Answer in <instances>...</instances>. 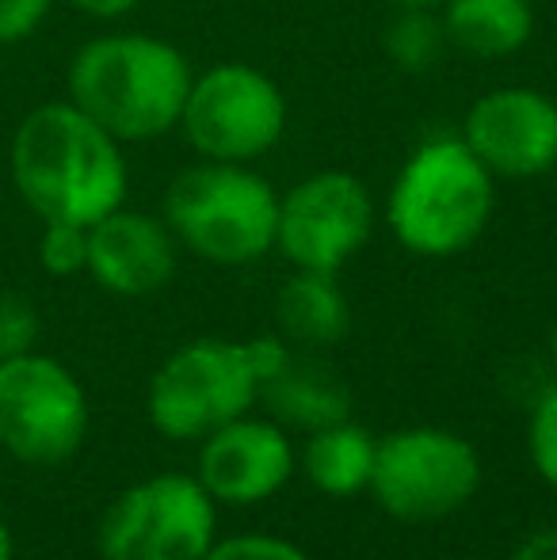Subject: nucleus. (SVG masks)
<instances>
[{
    "instance_id": "nucleus-27",
    "label": "nucleus",
    "mask_w": 557,
    "mask_h": 560,
    "mask_svg": "<svg viewBox=\"0 0 557 560\" xmlns=\"http://www.w3.org/2000/svg\"><path fill=\"white\" fill-rule=\"evenodd\" d=\"M397 8H439L443 0H394Z\"/></svg>"
},
{
    "instance_id": "nucleus-11",
    "label": "nucleus",
    "mask_w": 557,
    "mask_h": 560,
    "mask_svg": "<svg viewBox=\"0 0 557 560\" xmlns=\"http://www.w3.org/2000/svg\"><path fill=\"white\" fill-rule=\"evenodd\" d=\"M462 141L497 179H535L557 168V100L504 84L469 104Z\"/></svg>"
},
{
    "instance_id": "nucleus-24",
    "label": "nucleus",
    "mask_w": 557,
    "mask_h": 560,
    "mask_svg": "<svg viewBox=\"0 0 557 560\" xmlns=\"http://www.w3.org/2000/svg\"><path fill=\"white\" fill-rule=\"evenodd\" d=\"M508 560H557V526H538L523 534Z\"/></svg>"
},
{
    "instance_id": "nucleus-1",
    "label": "nucleus",
    "mask_w": 557,
    "mask_h": 560,
    "mask_svg": "<svg viewBox=\"0 0 557 560\" xmlns=\"http://www.w3.org/2000/svg\"><path fill=\"white\" fill-rule=\"evenodd\" d=\"M8 172L23 207L43 222L96 225L127 202L130 187L123 141L73 100H50L20 118Z\"/></svg>"
},
{
    "instance_id": "nucleus-18",
    "label": "nucleus",
    "mask_w": 557,
    "mask_h": 560,
    "mask_svg": "<svg viewBox=\"0 0 557 560\" xmlns=\"http://www.w3.org/2000/svg\"><path fill=\"white\" fill-rule=\"evenodd\" d=\"M443 50L446 35L436 8H397V15L386 27V58L402 73H428L439 66Z\"/></svg>"
},
{
    "instance_id": "nucleus-12",
    "label": "nucleus",
    "mask_w": 557,
    "mask_h": 560,
    "mask_svg": "<svg viewBox=\"0 0 557 560\" xmlns=\"http://www.w3.org/2000/svg\"><path fill=\"white\" fill-rule=\"evenodd\" d=\"M298 469V446L271 416H241L210 431L199 443L195 477L218 508H253L290 485Z\"/></svg>"
},
{
    "instance_id": "nucleus-14",
    "label": "nucleus",
    "mask_w": 557,
    "mask_h": 560,
    "mask_svg": "<svg viewBox=\"0 0 557 560\" xmlns=\"http://www.w3.org/2000/svg\"><path fill=\"white\" fill-rule=\"evenodd\" d=\"M260 405L287 431H321L351 420V389L333 366L305 354H290L287 366L260 385Z\"/></svg>"
},
{
    "instance_id": "nucleus-9",
    "label": "nucleus",
    "mask_w": 557,
    "mask_h": 560,
    "mask_svg": "<svg viewBox=\"0 0 557 560\" xmlns=\"http://www.w3.org/2000/svg\"><path fill=\"white\" fill-rule=\"evenodd\" d=\"M89 435V397L66 362L23 351L0 359V446L27 465H61Z\"/></svg>"
},
{
    "instance_id": "nucleus-26",
    "label": "nucleus",
    "mask_w": 557,
    "mask_h": 560,
    "mask_svg": "<svg viewBox=\"0 0 557 560\" xmlns=\"http://www.w3.org/2000/svg\"><path fill=\"white\" fill-rule=\"evenodd\" d=\"M15 557V541H12V530L0 523V560H12Z\"/></svg>"
},
{
    "instance_id": "nucleus-5",
    "label": "nucleus",
    "mask_w": 557,
    "mask_h": 560,
    "mask_svg": "<svg viewBox=\"0 0 557 560\" xmlns=\"http://www.w3.org/2000/svg\"><path fill=\"white\" fill-rule=\"evenodd\" d=\"M260 405V374L248 339H192L156 366L146 389V416L172 443H202L210 431Z\"/></svg>"
},
{
    "instance_id": "nucleus-8",
    "label": "nucleus",
    "mask_w": 557,
    "mask_h": 560,
    "mask_svg": "<svg viewBox=\"0 0 557 560\" xmlns=\"http://www.w3.org/2000/svg\"><path fill=\"white\" fill-rule=\"evenodd\" d=\"M104 560H202L218 541V503L195 472H156L107 503Z\"/></svg>"
},
{
    "instance_id": "nucleus-22",
    "label": "nucleus",
    "mask_w": 557,
    "mask_h": 560,
    "mask_svg": "<svg viewBox=\"0 0 557 560\" xmlns=\"http://www.w3.org/2000/svg\"><path fill=\"white\" fill-rule=\"evenodd\" d=\"M202 560H310L294 541L279 538V534H230V538H218L207 549Z\"/></svg>"
},
{
    "instance_id": "nucleus-17",
    "label": "nucleus",
    "mask_w": 557,
    "mask_h": 560,
    "mask_svg": "<svg viewBox=\"0 0 557 560\" xmlns=\"http://www.w3.org/2000/svg\"><path fill=\"white\" fill-rule=\"evenodd\" d=\"M379 439L351 420L328 423L321 431H310L298 446V469L328 500H348L371 488Z\"/></svg>"
},
{
    "instance_id": "nucleus-20",
    "label": "nucleus",
    "mask_w": 557,
    "mask_h": 560,
    "mask_svg": "<svg viewBox=\"0 0 557 560\" xmlns=\"http://www.w3.org/2000/svg\"><path fill=\"white\" fill-rule=\"evenodd\" d=\"M527 457L538 480L557 492V382L538 393L527 416Z\"/></svg>"
},
{
    "instance_id": "nucleus-23",
    "label": "nucleus",
    "mask_w": 557,
    "mask_h": 560,
    "mask_svg": "<svg viewBox=\"0 0 557 560\" xmlns=\"http://www.w3.org/2000/svg\"><path fill=\"white\" fill-rule=\"evenodd\" d=\"M58 0H0V46H20L50 20Z\"/></svg>"
},
{
    "instance_id": "nucleus-19",
    "label": "nucleus",
    "mask_w": 557,
    "mask_h": 560,
    "mask_svg": "<svg viewBox=\"0 0 557 560\" xmlns=\"http://www.w3.org/2000/svg\"><path fill=\"white\" fill-rule=\"evenodd\" d=\"M38 264L54 279H77L89 271V225L43 222L38 236Z\"/></svg>"
},
{
    "instance_id": "nucleus-2",
    "label": "nucleus",
    "mask_w": 557,
    "mask_h": 560,
    "mask_svg": "<svg viewBox=\"0 0 557 560\" xmlns=\"http://www.w3.org/2000/svg\"><path fill=\"white\" fill-rule=\"evenodd\" d=\"M192 81V61L169 38L149 31H112L89 38L73 54L66 100H73L123 145H138L179 130Z\"/></svg>"
},
{
    "instance_id": "nucleus-16",
    "label": "nucleus",
    "mask_w": 557,
    "mask_h": 560,
    "mask_svg": "<svg viewBox=\"0 0 557 560\" xmlns=\"http://www.w3.org/2000/svg\"><path fill=\"white\" fill-rule=\"evenodd\" d=\"M276 328L290 347L321 351L351 332V305L336 275L294 271L276 294Z\"/></svg>"
},
{
    "instance_id": "nucleus-10",
    "label": "nucleus",
    "mask_w": 557,
    "mask_h": 560,
    "mask_svg": "<svg viewBox=\"0 0 557 560\" xmlns=\"http://www.w3.org/2000/svg\"><path fill=\"white\" fill-rule=\"evenodd\" d=\"M374 195L340 168L313 172L279 195L276 252L294 271L340 275L374 233Z\"/></svg>"
},
{
    "instance_id": "nucleus-7",
    "label": "nucleus",
    "mask_w": 557,
    "mask_h": 560,
    "mask_svg": "<svg viewBox=\"0 0 557 560\" xmlns=\"http://www.w3.org/2000/svg\"><path fill=\"white\" fill-rule=\"evenodd\" d=\"M290 122L287 96L264 69L222 61L195 73L179 130L202 161L253 164L282 141Z\"/></svg>"
},
{
    "instance_id": "nucleus-15",
    "label": "nucleus",
    "mask_w": 557,
    "mask_h": 560,
    "mask_svg": "<svg viewBox=\"0 0 557 560\" xmlns=\"http://www.w3.org/2000/svg\"><path fill=\"white\" fill-rule=\"evenodd\" d=\"M436 12L446 46L481 61L512 58L535 35L531 0H443Z\"/></svg>"
},
{
    "instance_id": "nucleus-13",
    "label": "nucleus",
    "mask_w": 557,
    "mask_h": 560,
    "mask_svg": "<svg viewBox=\"0 0 557 560\" xmlns=\"http://www.w3.org/2000/svg\"><path fill=\"white\" fill-rule=\"evenodd\" d=\"M179 244L164 218L123 202L89 225V279L115 298H153L176 275Z\"/></svg>"
},
{
    "instance_id": "nucleus-28",
    "label": "nucleus",
    "mask_w": 557,
    "mask_h": 560,
    "mask_svg": "<svg viewBox=\"0 0 557 560\" xmlns=\"http://www.w3.org/2000/svg\"><path fill=\"white\" fill-rule=\"evenodd\" d=\"M550 351H554V359H557V325H554V332H550Z\"/></svg>"
},
{
    "instance_id": "nucleus-3",
    "label": "nucleus",
    "mask_w": 557,
    "mask_h": 560,
    "mask_svg": "<svg viewBox=\"0 0 557 560\" xmlns=\"http://www.w3.org/2000/svg\"><path fill=\"white\" fill-rule=\"evenodd\" d=\"M497 210V176L459 138H431L402 164L386 195V225L405 252L451 259L469 252Z\"/></svg>"
},
{
    "instance_id": "nucleus-25",
    "label": "nucleus",
    "mask_w": 557,
    "mask_h": 560,
    "mask_svg": "<svg viewBox=\"0 0 557 560\" xmlns=\"http://www.w3.org/2000/svg\"><path fill=\"white\" fill-rule=\"evenodd\" d=\"M73 12L89 15V20H100V23H112V20H123L138 8V0H66Z\"/></svg>"
},
{
    "instance_id": "nucleus-4",
    "label": "nucleus",
    "mask_w": 557,
    "mask_h": 560,
    "mask_svg": "<svg viewBox=\"0 0 557 560\" xmlns=\"http://www.w3.org/2000/svg\"><path fill=\"white\" fill-rule=\"evenodd\" d=\"M161 218L192 256L248 267L276 252L279 191L253 164L199 161L169 184Z\"/></svg>"
},
{
    "instance_id": "nucleus-6",
    "label": "nucleus",
    "mask_w": 557,
    "mask_h": 560,
    "mask_svg": "<svg viewBox=\"0 0 557 560\" xmlns=\"http://www.w3.org/2000/svg\"><path fill=\"white\" fill-rule=\"evenodd\" d=\"M481 477V454L466 435L451 428H402L379 439L367 492L397 523H439L474 500Z\"/></svg>"
},
{
    "instance_id": "nucleus-21",
    "label": "nucleus",
    "mask_w": 557,
    "mask_h": 560,
    "mask_svg": "<svg viewBox=\"0 0 557 560\" xmlns=\"http://www.w3.org/2000/svg\"><path fill=\"white\" fill-rule=\"evenodd\" d=\"M38 332H43V320L35 305L15 290H0V359L35 351Z\"/></svg>"
}]
</instances>
